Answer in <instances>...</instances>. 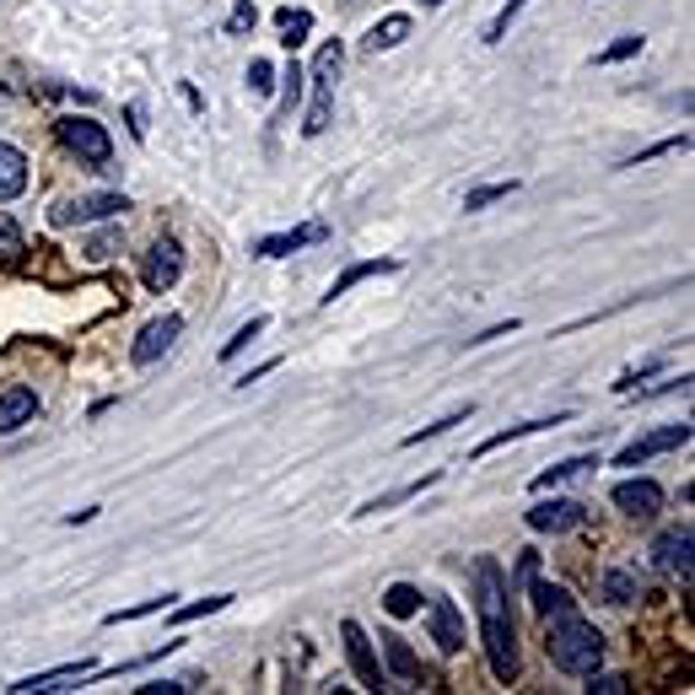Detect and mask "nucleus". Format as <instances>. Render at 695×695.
<instances>
[{
  "mask_svg": "<svg viewBox=\"0 0 695 695\" xmlns=\"http://www.w3.org/2000/svg\"><path fill=\"white\" fill-rule=\"evenodd\" d=\"M475 615H480V641L491 658L497 685L517 680V620H512V593H506V571L480 556L475 561Z\"/></svg>",
  "mask_w": 695,
  "mask_h": 695,
  "instance_id": "f257e3e1",
  "label": "nucleus"
},
{
  "mask_svg": "<svg viewBox=\"0 0 695 695\" xmlns=\"http://www.w3.org/2000/svg\"><path fill=\"white\" fill-rule=\"evenodd\" d=\"M545 652H550V663L561 669V674H593V669H604V652H609V641L599 626H588V620H577L571 609L561 615H550V631H545Z\"/></svg>",
  "mask_w": 695,
  "mask_h": 695,
  "instance_id": "f03ea898",
  "label": "nucleus"
},
{
  "mask_svg": "<svg viewBox=\"0 0 695 695\" xmlns=\"http://www.w3.org/2000/svg\"><path fill=\"white\" fill-rule=\"evenodd\" d=\"M60 146L70 157H81L87 168H109L114 162V140H109V129L98 125V119H81V114H65L60 125Z\"/></svg>",
  "mask_w": 695,
  "mask_h": 695,
  "instance_id": "7ed1b4c3",
  "label": "nucleus"
},
{
  "mask_svg": "<svg viewBox=\"0 0 695 695\" xmlns=\"http://www.w3.org/2000/svg\"><path fill=\"white\" fill-rule=\"evenodd\" d=\"M119 210H129V194L103 190V194H81V200H60V205L49 210V221H55V227H76V221H109V216H119Z\"/></svg>",
  "mask_w": 695,
  "mask_h": 695,
  "instance_id": "20e7f679",
  "label": "nucleus"
},
{
  "mask_svg": "<svg viewBox=\"0 0 695 695\" xmlns=\"http://www.w3.org/2000/svg\"><path fill=\"white\" fill-rule=\"evenodd\" d=\"M179 275H184V249L173 243V238H157L146 259H140V281H146V292H168V286H179Z\"/></svg>",
  "mask_w": 695,
  "mask_h": 695,
  "instance_id": "39448f33",
  "label": "nucleus"
},
{
  "mask_svg": "<svg viewBox=\"0 0 695 695\" xmlns=\"http://www.w3.org/2000/svg\"><path fill=\"white\" fill-rule=\"evenodd\" d=\"M184 334V318L179 314H162V318H151L140 334H135V345H129V362L135 367H151V362H162L168 356V345Z\"/></svg>",
  "mask_w": 695,
  "mask_h": 695,
  "instance_id": "423d86ee",
  "label": "nucleus"
},
{
  "mask_svg": "<svg viewBox=\"0 0 695 695\" xmlns=\"http://www.w3.org/2000/svg\"><path fill=\"white\" fill-rule=\"evenodd\" d=\"M691 550H695L691 523H680V528H663V534L652 539V567L669 571V577H685V582H691Z\"/></svg>",
  "mask_w": 695,
  "mask_h": 695,
  "instance_id": "0eeeda50",
  "label": "nucleus"
},
{
  "mask_svg": "<svg viewBox=\"0 0 695 695\" xmlns=\"http://www.w3.org/2000/svg\"><path fill=\"white\" fill-rule=\"evenodd\" d=\"M340 636H345V658H351V669H356L362 691H383V669H378V652H373L367 631H362L356 620H345V626H340Z\"/></svg>",
  "mask_w": 695,
  "mask_h": 695,
  "instance_id": "6e6552de",
  "label": "nucleus"
},
{
  "mask_svg": "<svg viewBox=\"0 0 695 695\" xmlns=\"http://www.w3.org/2000/svg\"><path fill=\"white\" fill-rule=\"evenodd\" d=\"M691 443V426L680 421V426H663V432H647V437H636L631 447H620V469H636V464H647V458H658V453H674V447Z\"/></svg>",
  "mask_w": 695,
  "mask_h": 695,
  "instance_id": "1a4fd4ad",
  "label": "nucleus"
},
{
  "mask_svg": "<svg viewBox=\"0 0 695 695\" xmlns=\"http://www.w3.org/2000/svg\"><path fill=\"white\" fill-rule=\"evenodd\" d=\"M523 517H528V528H534V534H567V528H577V523L588 517V506H582V502H561V497H556V502H534Z\"/></svg>",
  "mask_w": 695,
  "mask_h": 695,
  "instance_id": "9d476101",
  "label": "nucleus"
},
{
  "mask_svg": "<svg viewBox=\"0 0 695 695\" xmlns=\"http://www.w3.org/2000/svg\"><path fill=\"white\" fill-rule=\"evenodd\" d=\"M615 506H620L626 517H641V523H647V517L663 512V486H658V480H620V486H615Z\"/></svg>",
  "mask_w": 695,
  "mask_h": 695,
  "instance_id": "9b49d317",
  "label": "nucleus"
},
{
  "mask_svg": "<svg viewBox=\"0 0 695 695\" xmlns=\"http://www.w3.org/2000/svg\"><path fill=\"white\" fill-rule=\"evenodd\" d=\"M426 626H432V641L443 647V652H458L464 647V615H458V604L437 593L432 604H426Z\"/></svg>",
  "mask_w": 695,
  "mask_h": 695,
  "instance_id": "f8f14e48",
  "label": "nucleus"
},
{
  "mask_svg": "<svg viewBox=\"0 0 695 695\" xmlns=\"http://www.w3.org/2000/svg\"><path fill=\"white\" fill-rule=\"evenodd\" d=\"M33 415H38V388H27V383H11V388L0 394V437L22 432Z\"/></svg>",
  "mask_w": 695,
  "mask_h": 695,
  "instance_id": "ddd939ff",
  "label": "nucleus"
},
{
  "mask_svg": "<svg viewBox=\"0 0 695 695\" xmlns=\"http://www.w3.org/2000/svg\"><path fill=\"white\" fill-rule=\"evenodd\" d=\"M323 238V227H292V232H275V238H259L253 243V253L259 259H281V253H297L308 249V243H318Z\"/></svg>",
  "mask_w": 695,
  "mask_h": 695,
  "instance_id": "4468645a",
  "label": "nucleus"
},
{
  "mask_svg": "<svg viewBox=\"0 0 695 695\" xmlns=\"http://www.w3.org/2000/svg\"><path fill=\"white\" fill-rule=\"evenodd\" d=\"M22 190H27V157L0 140V200H16Z\"/></svg>",
  "mask_w": 695,
  "mask_h": 695,
  "instance_id": "2eb2a0df",
  "label": "nucleus"
},
{
  "mask_svg": "<svg viewBox=\"0 0 695 695\" xmlns=\"http://www.w3.org/2000/svg\"><path fill=\"white\" fill-rule=\"evenodd\" d=\"M383 658H388V669H394L399 680H410V685H421V680H426V669H421V658L410 652V641H399V636H383Z\"/></svg>",
  "mask_w": 695,
  "mask_h": 695,
  "instance_id": "dca6fc26",
  "label": "nucleus"
},
{
  "mask_svg": "<svg viewBox=\"0 0 695 695\" xmlns=\"http://www.w3.org/2000/svg\"><path fill=\"white\" fill-rule=\"evenodd\" d=\"M92 663H65V669H49V674H33V680H16L11 691L16 695H33V691H65L60 680H87Z\"/></svg>",
  "mask_w": 695,
  "mask_h": 695,
  "instance_id": "f3484780",
  "label": "nucleus"
},
{
  "mask_svg": "<svg viewBox=\"0 0 695 695\" xmlns=\"http://www.w3.org/2000/svg\"><path fill=\"white\" fill-rule=\"evenodd\" d=\"M388 270H399V264H394V259H367V264H351V270H345V275L329 286V297H323V303H340L351 286H362V281H373V275H388Z\"/></svg>",
  "mask_w": 695,
  "mask_h": 695,
  "instance_id": "a211bd4d",
  "label": "nucleus"
},
{
  "mask_svg": "<svg viewBox=\"0 0 695 695\" xmlns=\"http://www.w3.org/2000/svg\"><path fill=\"white\" fill-rule=\"evenodd\" d=\"M523 588H528V599H534V609H539L545 620H550V615H561V609H571V593L561 588V582H539V577H528Z\"/></svg>",
  "mask_w": 695,
  "mask_h": 695,
  "instance_id": "6ab92c4d",
  "label": "nucleus"
},
{
  "mask_svg": "<svg viewBox=\"0 0 695 695\" xmlns=\"http://www.w3.org/2000/svg\"><path fill=\"white\" fill-rule=\"evenodd\" d=\"M571 415L561 410V415H545V421H523V426H506V432H497L491 443H480L475 447V458H486V453H497V447H506V443H517V437H534V432H545V426H567Z\"/></svg>",
  "mask_w": 695,
  "mask_h": 695,
  "instance_id": "aec40b11",
  "label": "nucleus"
},
{
  "mask_svg": "<svg viewBox=\"0 0 695 695\" xmlns=\"http://www.w3.org/2000/svg\"><path fill=\"white\" fill-rule=\"evenodd\" d=\"M405 38H410V16H399V11H394V16H383L378 27L367 33V49H373V55H383V49H399Z\"/></svg>",
  "mask_w": 695,
  "mask_h": 695,
  "instance_id": "412c9836",
  "label": "nucleus"
},
{
  "mask_svg": "<svg viewBox=\"0 0 695 695\" xmlns=\"http://www.w3.org/2000/svg\"><path fill=\"white\" fill-rule=\"evenodd\" d=\"M275 22H281V33H286V38H281L286 49H297V44L314 33V11H292V5H281V11H275Z\"/></svg>",
  "mask_w": 695,
  "mask_h": 695,
  "instance_id": "4be33fe9",
  "label": "nucleus"
},
{
  "mask_svg": "<svg viewBox=\"0 0 695 695\" xmlns=\"http://www.w3.org/2000/svg\"><path fill=\"white\" fill-rule=\"evenodd\" d=\"M383 609H388L394 620H410V615H421V593H415L410 582H394V588L383 593Z\"/></svg>",
  "mask_w": 695,
  "mask_h": 695,
  "instance_id": "5701e85b",
  "label": "nucleus"
},
{
  "mask_svg": "<svg viewBox=\"0 0 695 695\" xmlns=\"http://www.w3.org/2000/svg\"><path fill=\"white\" fill-rule=\"evenodd\" d=\"M329 92H334V87H323V81H314V109H308V119H303V135H308V140H318V135L329 129V114H334Z\"/></svg>",
  "mask_w": 695,
  "mask_h": 695,
  "instance_id": "b1692460",
  "label": "nucleus"
},
{
  "mask_svg": "<svg viewBox=\"0 0 695 695\" xmlns=\"http://www.w3.org/2000/svg\"><path fill=\"white\" fill-rule=\"evenodd\" d=\"M604 604H631L636 599V571H626V567H609L604 571Z\"/></svg>",
  "mask_w": 695,
  "mask_h": 695,
  "instance_id": "393cba45",
  "label": "nucleus"
},
{
  "mask_svg": "<svg viewBox=\"0 0 695 695\" xmlns=\"http://www.w3.org/2000/svg\"><path fill=\"white\" fill-rule=\"evenodd\" d=\"M593 464H599L593 453H577V458H567V464H556V469H545V475L534 480V491H550L556 480H571V475H582V469H593Z\"/></svg>",
  "mask_w": 695,
  "mask_h": 695,
  "instance_id": "a878e982",
  "label": "nucleus"
},
{
  "mask_svg": "<svg viewBox=\"0 0 695 695\" xmlns=\"http://www.w3.org/2000/svg\"><path fill=\"white\" fill-rule=\"evenodd\" d=\"M340 65H345V44L334 38V44H323V49H318V60H314V81H323V87H334Z\"/></svg>",
  "mask_w": 695,
  "mask_h": 695,
  "instance_id": "bb28decb",
  "label": "nucleus"
},
{
  "mask_svg": "<svg viewBox=\"0 0 695 695\" xmlns=\"http://www.w3.org/2000/svg\"><path fill=\"white\" fill-rule=\"evenodd\" d=\"M469 415H475V405H458V410H453V415H443V421H432V426H426V432H410V437H405V447L426 443V437H443V432H453V426H458V421H469Z\"/></svg>",
  "mask_w": 695,
  "mask_h": 695,
  "instance_id": "cd10ccee",
  "label": "nucleus"
},
{
  "mask_svg": "<svg viewBox=\"0 0 695 695\" xmlns=\"http://www.w3.org/2000/svg\"><path fill=\"white\" fill-rule=\"evenodd\" d=\"M27 253V243H22V227L11 221V216H0V264H16Z\"/></svg>",
  "mask_w": 695,
  "mask_h": 695,
  "instance_id": "c85d7f7f",
  "label": "nucleus"
},
{
  "mask_svg": "<svg viewBox=\"0 0 695 695\" xmlns=\"http://www.w3.org/2000/svg\"><path fill=\"white\" fill-rule=\"evenodd\" d=\"M173 599H179V593L146 599V604H135V609H114V615H109V626H125V620H146V615H157V609H173Z\"/></svg>",
  "mask_w": 695,
  "mask_h": 695,
  "instance_id": "c756f323",
  "label": "nucleus"
},
{
  "mask_svg": "<svg viewBox=\"0 0 695 695\" xmlns=\"http://www.w3.org/2000/svg\"><path fill=\"white\" fill-rule=\"evenodd\" d=\"M582 680H588V685H582L588 695H626V691H631V680H626V674H599V669H593V674H582Z\"/></svg>",
  "mask_w": 695,
  "mask_h": 695,
  "instance_id": "7c9ffc66",
  "label": "nucleus"
},
{
  "mask_svg": "<svg viewBox=\"0 0 695 695\" xmlns=\"http://www.w3.org/2000/svg\"><path fill=\"white\" fill-rule=\"evenodd\" d=\"M259 334H264V318H253V323H243V329H238V334H232V340L221 345V362H232V356H243V351H249V345H253V340H259Z\"/></svg>",
  "mask_w": 695,
  "mask_h": 695,
  "instance_id": "2f4dec72",
  "label": "nucleus"
},
{
  "mask_svg": "<svg viewBox=\"0 0 695 695\" xmlns=\"http://www.w3.org/2000/svg\"><path fill=\"white\" fill-rule=\"evenodd\" d=\"M119 243H125V232H119V227H109V232H98V238H92V243H87L81 253L103 264V259H114V253H119Z\"/></svg>",
  "mask_w": 695,
  "mask_h": 695,
  "instance_id": "473e14b6",
  "label": "nucleus"
},
{
  "mask_svg": "<svg viewBox=\"0 0 695 695\" xmlns=\"http://www.w3.org/2000/svg\"><path fill=\"white\" fill-rule=\"evenodd\" d=\"M631 55H641V33H626L620 44L599 49V55H593V65H615V60H631Z\"/></svg>",
  "mask_w": 695,
  "mask_h": 695,
  "instance_id": "72a5a7b5",
  "label": "nucleus"
},
{
  "mask_svg": "<svg viewBox=\"0 0 695 695\" xmlns=\"http://www.w3.org/2000/svg\"><path fill=\"white\" fill-rule=\"evenodd\" d=\"M426 486H437V475H426V480H415V486H405V491H394V497H383V502H367L362 512H388V506H399V502H410V497H421Z\"/></svg>",
  "mask_w": 695,
  "mask_h": 695,
  "instance_id": "f704fd0d",
  "label": "nucleus"
},
{
  "mask_svg": "<svg viewBox=\"0 0 695 695\" xmlns=\"http://www.w3.org/2000/svg\"><path fill=\"white\" fill-rule=\"evenodd\" d=\"M232 604V593H216V599H200L190 609H173V620H205V615H216V609H227Z\"/></svg>",
  "mask_w": 695,
  "mask_h": 695,
  "instance_id": "c9c22d12",
  "label": "nucleus"
},
{
  "mask_svg": "<svg viewBox=\"0 0 695 695\" xmlns=\"http://www.w3.org/2000/svg\"><path fill=\"white\" fill-rule=\"evenodd\" d=\"M249 92H253V98H270V92H275V65H270V60L249 65Z\"/></svg>",
  "mask_w": 695,
  "mask_h": 695,
  "instance_id": "e433bc0d",
  "label": "nucleus"
},
{
  "mask_svg": "<svg viewBox=\"0 0 695 695\" xmlns=\"http://www.w3.org/2000/svg\"><path fill=\"white\" fill-rule=\"evenodd\" d=\"M303 81H308L303 65H292V70H286V98H281V114H275V119H292V109H297V98H303Z\"/></svg>",
  "mask_w": 695,
  "mask_h": 695,
  "instance_id": "4c0bfd02",
  "label": "nucleus"
},
{
  "mask_svg": "<svg viewBox=\"0 0 695 695\" xmlns=\"http://www.w3.org/2000/svg\"><path fill=\"white\" fill-rule=\"evenodd\" d=\"M512 190H517V184H486V190H469V200H464V210H486V205H497V200H506Z\"/></svg>",
  "mask_w": 695,
  "mask_h": 695,
  "instance_id": "58836bf2",
  "label": "nucleus"
},
{
  "mask_svg": "<svg viewBox=\"0 0 695 695\" xmlns=\"http://www.w3.org/2000/svg\"><path fill=\"white\" fill-rule=\"evenodd\" d=\"M528 577H539V550H523L517 556V582H528Z\"/></svg>",
  "mask_w": 695,
  "mask_h": 695,
  "instance_id": "ea45409f",
  "label": "nucleus"
},
{
  "mask_svg": "<svg viewBox=\"0 0 695 695\" xmlns=\"http://www.w3.org/2000/svg\"><path fill=\"white\" fill-rule=\"evenodd\" d=\"M249 22H253V5H249V0H238V11H232V22H227V33H243Z\"/></svg>",
  "mask_w": 695,
  "mask_h": 695,
  "instance_id": "a19ab883",
  "label": "nucleus"
},
{
  "mask_svg": "<svg viewBox=\"0 0 695 695\" xmlns=\"http://www.w3.org/2000/svg\"><path fill=\"white\" fill-rule=\"evenodd\" d=\"M426 5H443V0H426Z\"/></svg>",
  "mask_w": 695,
  "mask_h": 695,
  "instance_id": "79ce46f5",
  "label": "nucleus"
}]
</instances>
